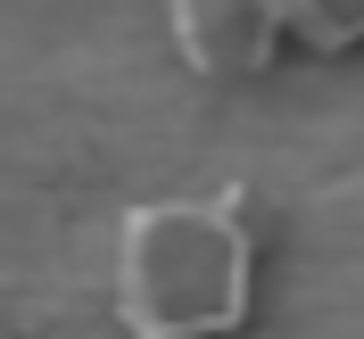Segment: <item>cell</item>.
Listing matches in <instances>:
<instances>
[{
  "instance_id": "6da1fadb",
  "label": "cell",
  "mask_w": 364,
  "mask_h": 339,
  "mask_svg": "<svg viewBox=\"0 0 364 339\" xmlns=\"http://www.w3.org/2000/svg\"><path fill=\"white\" fill-rule=\"evenodd\" d=\"M108 306L133 339H232L257 315V232L240 190L141 199L116 215Z\"/></svg>"
},
{
  "instance_id": "7a4b0ae2",
  "label": "cell",
  "mask_w": 364,
  "mask_h": 339,
  "mask_svg": "<svg viewBox=\"0 0 364 339\" xmlns=\"http://www.w3.org/2000/svg\"><path fill=\"white\" fill-rule=\"evenodd\" d=\"M166 33L199 83H249L282 50V9L273 0H166Z\"/></svg>"
},
{
  "instance_id": "3957f363",
  "label": "cell",
  "mask_w": 364,
  "mask_h": 339,
  "mask_svg": "<svg viewBox=\"0 0 364 339\" xmlns=\"http://www.w3.org/2000/svg\"><path fill=\"white\" fill-rule=\"evenodd\" d=\"M273 9H282V42L315 50V58L364 50V0H273Z\"/></svg>"
}]
</instances>
